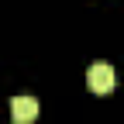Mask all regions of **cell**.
Returning a JSON list of instances; mask_svg holds the SVG:
<instances>
[{
	"label": "cell",
	"instance_id": "obj_2",
	"mask_svg": "<svg viewBox=\"0 0 124 124\" xmlns=\"http://www.w3.org/2000/svg\"><path fill=\"white\" fill-rule=\"evenodd\" d=\"M10 117H14V124H31L38 117V100L35 97H14L10 100Z\"/></svg>",
	"mask_w": 124,
	"mask_h": 124
},
{
	"label": "cell",
	"instance_id": "obj_1",
	"mask_svg": "<svg viewBox=\"0 0 124 124\" xmlns=\"http://www.w3.org/2000/svg\"><path fill=\"white\" fill-rule=\"evenodd\" d=\"M86 83H90V90L93 93H114L117 90V72L107 66V62H93L90 66V72H86Z\"/></svg>",
	"mask_w": 124,
	"mask_h": 124
}]
</instances>
